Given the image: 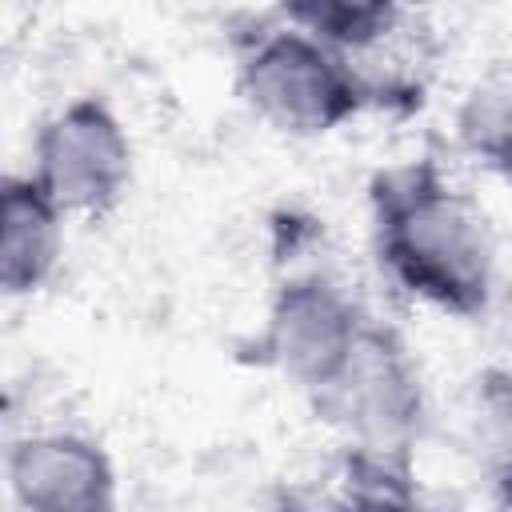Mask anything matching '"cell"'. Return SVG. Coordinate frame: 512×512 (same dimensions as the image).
Segmentation results:
<instances>
[{
    "mask_svg": "<svg viewBox=\"0 0 512 512\" xmlns=\"http://www.w3.org/2000/svg\"><path fill=\"white\" fill-rule=\"evenodd\" d=\"M372 252L412 300L476 320L492 304L496 252L480 204L432 156L380 168L368 184Z\"/></svg>",
    "mask_w": 512,
    "mask_h": 512,
    "instance_id": "obj_1",
    "label": "cell"
},
{
    "mask_svg": "<svg viewBox=\"0 0 512 512\" xmlns=\"http://www.w3.org/2000/svg\"><path fill=\"white\" fill-rule=\"evenodd\" d=\"M240 96L284 136H328L372 104L348 52L292 24L260 36L244 52Z\"/></svg>",
    "mask_w": 512,
    "mask_h": 512,
    "instance_id": "obj_2",
    "label": "cell"
},
{
    "mask_svg": "<svg viewBox=\"0 0 512 512\" xmlns=\"http://www.w3.org/2000/svg\"><path fill=\"white\" fill-rule=\"evenodd\" d=\"M316 416L348 444L412 452L424 424V384L396 328L364 316L336 372L308 392Z\"/></svg>",
    "mask_w": 512,
    "mask_h": 512,
    "instance_id": "obj_3",
    "label": "cell"
},
{
    "mask_svg": "<svg viewBox=\"0 0 512 512\" xmlns=\"http://www.w3.org/2000/svg\"><path fill=\"white\" fill-rule=\"evenodd\" d=\"M360 324L364 312L324 268H296L276 284L268 316L240 348V360L280 372L308 396L336 372Z\"/></svg>",
    "mask_w": 512,
    "mask_h": 512,
    "instance_id": "obj_4",
    "label": "cell"
},
{
    "mask_svg": "<svg viewBox=\"0 0 512 512\" xmlns=\"http://www.w3.org/2000/svg\"><path fill=\"white\" fill-rule=\"evenodd\" d=\"M36 184L76 216H108L132 180V140L100 96H76L32 140Z\"/></svg>",
    "mask_w": 512,
    "mask_h": 512,
    "instance_id": "obj_5",
    "label": "cell"
},
{
    "mask_svg": "<svg viewBox=\"0 0 512 512\" xmlns=\"http://www.w3.org/2000/svg\"><path fill=\"white\" fill-rule=\"evenodd\" d=\"M8 488L28 512H108L116 472L108 452L80 432H32L8 448Z\"/></svg>",
    "mask_w": 512,
    "mask_h": 512,
    "instance_id": "obj_6",
    "label": "cell"
},
{
    "mask_svg": "<svg viewBox=\"0 0 512 512\" xmlns=\"http://www.w3.org/2000/svg\"><path fill=\"white\" fill-rule=\"evenodd\" d=\"M64 208L36 184V176H4L0 184V288L32 296L56 272L64 248Z\"/></svg>",
    "mask_w": 512,
    "mask_h": 512,
    "instance_id": "obj_7",
    "label": "cell"
},
{
    "mask_svg": "<svg viewBox=\"0 0 512 512\" xmlns=\"http://www.w3.org/2000/svg\"><path fill=\"white\" fill-rule=\"evenodd\" d=\"M464 444L492 484V496L512 508V368H480L464 388Z\"/></svg>",
    "mask_w": 512,
    "mask_h": 512,
    "instance_id": "obj_8",
    "label": "cell"
},
{
    "mask_svg": "<svg viewBox=\"0 0 512 512\" xmlns=\"http://www.w3.org/2000/svg\"><path fill=\"white\" fill-rule=\"evenodd\" d=\"M456 144L484 172L512 184V60L488 64L460 96Z\"/></svg>",
    "mask_w": 512,
    "mask_h": 512,
    "instance_id": "obj_9",
    "label": "cell"
},
{
    "mask_svg": "<svg viewBox=\"0 0 512 512\" xmlns=\"http://www.w3.org/2000/svg\"><path fill=\"white\" fill-rule=\"evenodd\" d=\"M404 0H280V12L292 28L360 56L384 44L400 24Z\"/></svg>",
    "mask_w": 512,
    "mask_h": 512,
    "instance_id": "obj_10",
    "label": "cell"
},
{
    "mask_svg": "<svg viewBox=\"0 0 512 512\" xmlns=\"http://www.w3.org/2000/svg\"><path fill=\"white\" fill-rule=\"evenodd\" d=\"M340 504L352 508H412L416 504V456L368 444H340L336 456Z\"/></svg>",
    "mask_w": 512,
    "mask_h": 512,
    "instance_id": "obj_11",
    "label": "cell"
},
{
    "mask_svg": "<svg viewBox=\"0 0 512 512\" xmlns=\"http://www.w3.org/2000/svg\"><path fill=\"white\" fill-rule=\"evenodd\" d=\"M412 4H428V0H412Z\"/></svg>",
    "mask_w": 512,
    "mask_h": 512,
    "instance_id": "obj_12",
    "label": "cell"
}]
</instances>
